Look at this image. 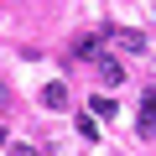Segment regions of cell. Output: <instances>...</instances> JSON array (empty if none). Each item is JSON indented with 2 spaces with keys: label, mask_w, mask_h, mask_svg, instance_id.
I'll return each mask as SVG.
<instances>
[{
  "label": "cell",
  "mask_w": 156,
  "mask_h": 156,
  "mask_svg": "<svg viewBox=\"0 0 156 156\" xmlns=\"http://www.w3.org/2000/svg\"><path fill=\"white\" fill-rule=\"evenodd\" d=\"M104 37H109V42H120L125 52H140V47H146V37H140V31H130V26H115V31H104Z\"/></svg>",
  "instance_id": "1"
},
{
  "label": "cell",
  "mask_w": 156,
  "mask_h": 156,
  "mask_svg": "<svg viewBox=\"0 0 156 156\" xmlns=\"http://www.w3.org/2000/svg\"><path fill=\"white\" fill-rule=\"evenodd\" d=\"M140 135H156V89H146L140 99Z\"/></svg>",
  "instance_id": "2"
},
{
  "label": "cell",
  "mask_w": 156,
  "mask_h": 156,
  "mask_svg": "<svg viewBox=\"0 0 156 156\" xmlns=\"http://www.w3.org/2000/svg\"><path fill=\"white\" fill-rule=\"evenodd\" d=\"M99 78H104V83H115V89H120V83H125V68H120L115 57H99Z\"/></svg>",
  "instance_id": "3"
},
{
  "label": "cell",
  "mask_w": 156,
  "mask_h": 156,
  "mask_svg": "<svg viewBox=\"0 0 156 156\" xmlns=\"http://www.w3.org/2000/svg\"><path fill=\"white\" fill-rule=\"evenodd\" d=\"M99 42H104V31H89L83 42H73V57H99Z\"/></svg>",
  "instance_id": "4"
},
{
  "label": "cell",
  "mask_w": 156,
  "mask_h": 156,
  "mask_svg": "<svg viewBox=\"0 0 156 156\" xmlns=\"http://www.w3.org/2000/svg\"><path fill=\"white\" fill-rule=\"evenodd\" d=\"M42 104H47V109H62V104H68V83H47V89H42Z\"/></svg>",
  "instance_id": "5"
},
{
  "label": "cell",
  "mask_w": 156,
  "mask_h": 156,
  "mask_svg": "<svg viewBox=\"0 0 156 156\" xmlns=\"http://www.w3.org/2000/svg\"><path fill=\"white\" fill-rule=\"evenodd\" d=\"M5 99H11V94H5V83H0V109H5Z\"/></svg>",
  "instance_id": "6"
},
{
  "label": "cell",
  "mask_w": 156,
  "mask_h": 156,
  "mask_svg": "<svg viewBox=\"0 0 156 156\" xmlns=\"http://www.w3.org/2000/svg\"><path fill=\"white\" fill-rule=\"evenodd\" d=\"M0 151H5V125H0Z\"/></svg>",
  "instance_id": "7"
}]
</instances>
